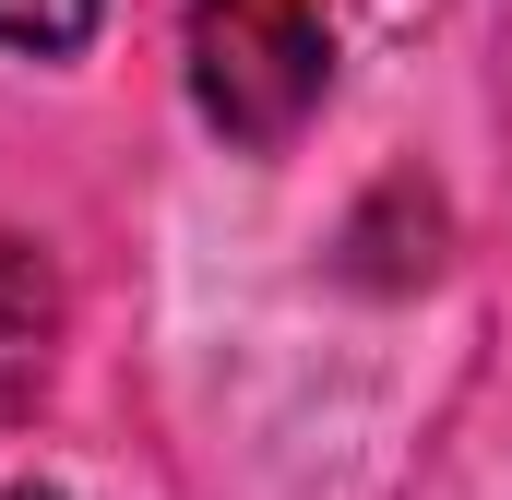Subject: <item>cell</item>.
<instances>
[{
    "label": "cell",
    "mask_w": 512,
    "mask_h": 500,
    "mask_svg": "<svg viewBox=\"0 0 512 500\" xmlns=\"http://www.w3.org/2000/svg\"><path fill=\"white\" fill-rule=\"evenodd\" d=\"M179 60H191V108L239 155H286L334 84V36L310 0H179Z\"/></svg>",
    "instance_id": "6da1fadb"
},
{
    "label": "cell",
    "mask_w": 512,
    "mask_h": 500,
    "mask_svg": "<svg viewBox=\"0 0 512 500\" xmlns=\"http://www.w3.org/2000/svg\"><path fill=\"white\" fill-rule=\"evenodd\" d=\"M60 370V262L36 239H0V417H36Z\"/></svg>",
    "instance_id": "7a4b0ae2"
},
{
    "label": "cell",
    "mask_w": 512,
    "mask_h": 500,
    "mask_svg": "<svg viewBox=\"0 0 512 500\" xmlns=\"http://www.w3.org/2000/svg\"><path fill=\"white\" fill-rule=\"evenodd\" d=\"M96 12H108V0H0V48H24V60H72V48L96 36Z\"/></svg>",
    "instance_id": "3957f363"
},
{
    "label": "cell",
    "mask_w": 512,
    "mask_h": 500,
    "mask_svg": "<svg viewBox=\"0 0 512 500\" xmlns=\"http://www.w3.org/2000/svg\"><path fill=\"white\" fill-rule=\"evenodd\" d=\"M0 500H60V489H36V477H12V489H0Z\"/></svg>",
    "instance_id": "277c9868"
}]
</instances>
